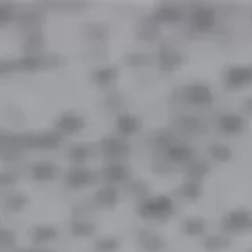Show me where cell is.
I'll return each instance as SVG.
<instances>
[{
  "label": "cell",
  "mask_w": 252,
  "mask_h": 252,
  "mask_svg": "<svg viewBox=\"0 0 252 252\" xmlns=\"http://www.w3.org/2000/svg\"><path fill=\"white\" fill-rule=\"evenodd\" d=\"M173 200L169 195H155L148 197L145 200H140L137 213L144 219H164L172 216L173 213Z\"/></svg>",
  "instance_id": "obj_1"
},
{
  "label": "cell",
  "mask_w": 252,
  "mask_h": 252,
  "mask_svg": "<svg viewBox=\"0 0 252 252\" xmlns=\"http://www.w3.org/2000/svg\"><path fill=\"white\" fill-rule=\"evenodd\" d=\"M220 227L225 232H232V233L252 230V211L248 208L230 210L220 219Z\"/></svg>",
  "instance_id": "obj_2"
},
{
  "label": "cell",
  "mask_w": 252,
  "mask_h": 252,
  "mask_svg": "<svg viewBox=\"0 0 252 252\" xmlns=\"http://www.w3.org/2000/svg\"><path fill=\"white\" fill-rule=\"evenodd\" d=\"M181 98L186 102H189V104L197 106V107L211 106L213 101H215V96H213L210 87L200 82L183 87V89H181Z\"/></svg>",
  "instance_id": "obj_3"
},
{
  "label": "cell",
  "mask_w": 252,
  "mask_h": 252,
  "mask_svg": "<svg viewBox=\"0 0 252 252\" xmlns=\"http://www.w3.org/2000/svg\"><path fill=\"white\" fill-rule=\"evenodd\" d=\"M60 66V60L55 55H22L18 59V69L19 71H41V69H54Z\"/></svg>",
  "instance_id": "obj_4"
},
{
  "label": "cell",
  "mask_w": 252,
  "mask_h": 252,
  "mask_svg": "<svg viewBox=\"0 0 252 252\" xmlns=\"http://www.w3.org/2000/svg\"><path fill=\"white\" fill-rule=\"evenodd\" d=\"M181 65H183V54L177 47L170 44L161 46V49L158 51V66L162 73H173Z\"/></svg>",
  "instance_id": "obj_5"
},
{
  "label": "cell",
  "mask_w": 252,
  "mask_h": 252,
  "mask_svg": "<svg viewBox=\"0 0 252 252\" xmlns=\"http://www.w3.org/2000/svg\"><path fill=\"white\" fill-rule=\"evenodd\" d=\"M94 172L84 167V165H73L65 173V185L69 189H82L93 183Z\"/></svg>",
  "instance_id": "obj_6"
},
{
  "label": "cell",
  "mask_w": 252,
  "mask_h": 252,
  "mask_svg": "<svg viewBox=\"0 0 252 252\" xmlns=\"http://www.w3.org/2000/svg\"><path fill=\"white\" fill-rule=\"evenodd\" d=\"M189 22H191L192 29H195L197 32H208L213 29L216 22V11L211 6L200 5L191 13Z\"/></svg>",
  "instance_id": "obj_7"
},
{
  "label": "cell",
  "mask_w": 252,
  "mask_h": 252,
  "mask_svg": "<svg viewBox=\"0 0 252 252\" xmlns=\"http://www.w3.org/2000/svg\"><path fill=\"white\" fill-rule=\"evenodd\" d=\"M101 150L107 158L118 159V158H125L129 155L131 144L126 139L107 136L104 139H101Z\"/></svg>",
  "instance_id": "obj_8"
},
{
  "label": "cell",
  "mask_w": 252,
  "mask_h": 252,
  "mask_svg": "<svg viewBox=\"0 0 252 252\" xmlns=\"http://www.w3.org/2000/svg\"><path fill=\"white\" fill-rule=\"evenodd\" d=\"M54 126L55 131H59L60 134L71 136V134H77L85 128V120L77 114H62L55 118Z\"/></svg>",
  "instance_id": "obj_9"
},
{
  "label": "cell",
  "mask_w": 252,
  "mask_h": 252,
  "mask_svg": "<svg viewBox=\"0 0 252 252\" xmlns=\"http://www.w3.org/2000/svg\"><path fill=\"white\" fill-rule=\"evenodd\" d=\"M136 33L137 36L142 39V41H147V43H155L158 39L161 38L162 35V30H161V24L156 22L152 16H144L139 22H137V27H136Z\"/></svg>",
  "instance_id": "obj_10"
},
{
  "label": "cell",
  "mask_w": 252,
  "mask_h": 252,
  "mask_svg": "<svg viewBox=\"0 0 252 252\" xmlns=\"http://www.w3.org/2000/svg\"><path fill=\"white\" fill-rule=\"evenodd\" d=\"M252 82V66H230L225 71V85L236 89Z\"/></svg>",
  "instance_id": "obj_11"
},
{
  "label": "cell",
  "mask_w": 252,
  "mask_h": 252,
  "mask_svg": "<svg viewBox=\"0 0 252 252\" xmlns=\"http://www.w3.org/2000/svg\"><path fill=\"white\" fill-rule=\"evenodd\" d=\"M137 240L145 252H161L165 248V241L162 236L152 230H139L137 232Z\"/></svg>",
  "instance_id": "obj_12"
},
{
  "label": "cell",
  "mask_w": 252,
  "mask_h": 252,
  "mask_svg": "<svg viewBox=\"0 0 252 252\" xmlns=\"http://www.w3.org/2000/svg\"><path fill=\"white\" fill-rule=\"evenodd\" d=\"M244 126H246V120L240 114H224L218 120V128L224 134H240Z\"/></svg>",
  "instance_id": "obj_13"
},
{
  "label": "cell",
  "mask_w": 252,
  "mask_h": 252,
  "mask_svg": "<svg viewBox=\"0 0 252 252\" xmlns=\"http://www.w3.org/2000/svg\"><path fill=\"white\" fill-rule=\"evenodd\" d=\"M29 235H30V240L35 244H46V243L57 240L59 230L51 224H38L30 228Z\"/></svg>",
  "instance_id": "obj_14"
},
{
  "label": "cell",
  "mask_w": 252,
  "mask_h": 252,
  "mask_svg": "<svg viewBox=\"0 0 252 252\" xmlns=\"http://www.w3.org/2000/svg\"><path fill=\"white\" fill-rule=\"evenodd\" d=\"M150 16H152V18L156 22H159V24H175V22L181 21V18H183V13H181V10L177 6L159 5L158 8H155L153 13Z\"/></svg>",
  "instance_id": "obj_15"
},
{
  "label": "cell",
  "mask_w": 252,
  "mask_h": 252,
  "mask_svg": "<svg viewBox=\"0 0 252 252\" xmlns=\"http://www.w3.org/2000/svg\"><path fill=\"white\" fill-rule=\"evenodd\" d=\"M165 156H167V159L172 162L189 164L192 161L194 148L186 145V144H178V142H175V144L170 145L167 150H165Z\"/></svg>",
  "instance_id": "obj_16"
},
{
  "label": "cell",
  "mask_w": 252,
  "mask_h": 252,
  "mask_svg": "<svg viewBox=\"0 0 252 252\" xmlns=\"http://www.w3.org/2000/svg\"><path fill=\"white\" fill-rule=\"evenodd\" d=\"M118 77V66L115 65H109V66H99L92 73L90 79L93 84H96L101 89L104 87L112 85Z\"/></svg>",
  "instance_id": "obj_17"
},
{
  "label": "cell",
  "mask_w": 252,
  "mask_h": 252,
  "mask_svg": "<svg viewBox=\"0 0 252 252\" xmlns=\"http://www.w3.org/2000/svg\"><path fill=\"white\" fill-rule=\"evenodd\" d=\"M102 177L110 183H128L131 180V172L120 162H110L102 169Z\"/></svg>",
  "instance_id": "obj_18"
},
{
  "label": "cell",
  "mask_w": 252,
  "mask_h": 252,
  "mask_svg": "<svg viewBox=\"0 0 252 252\" xmlns=\"http://www.w3.org/2000/svg\"><path fill=\"white\" fill-rule=\"evenodd\" d=\"M22 52L24 55H39L44 49V36L41 30H32L30 33L22 39Z\"/></svg>",
  "instance_id": "obj_19"
},
{
  "label": "cell",
  "mask_w": 252,
  "mask_h": 252,
  "mask_svg": "<svg viewBox=\"0 0 252 252\" xmlns=\"http://www.w3.org/2000/svg\"><path fill=\"white\" fill-rule=\"evenodd\" d=\"M93 202L94 205H98L101 208H114L117 207V203L120 202V194L115 188H101L96 192L93 194Z\"/></svg>",
  "instance_id": "obj_20"
},
{
  "label": "cell",
  "mask_w": 252,
  "mask_h": 252,
  "mask_svg": "<svg viewBox=\"0 0 252 252\" xmlns=\"http://www.w3.org/2000/svg\"><path fill=\"white\" fill-rule=\"evenodd\" d=\"M81 33L89 41H104L109 36V27L102 22H85L81 27Z\"/></svg>",
  "instance_id": "obj_21"
},
{
  "label": "cell",
  "mask_w": 252,
  "mask_h": 252,
  "mask_svg": "<svg viewBox=\"0 0 252 252\" xmlns=\"http://www.w3.org/2000/svg\"><path fill=\"white\" fill-rule=\"evenodd\" d=\"M30 175L36 181H52L57 175V167H55L54 162L49 161L33 162L30 167Z\"/></svg>",
  "instance_id": "obj_22"
},
{
  "label": "cell",
  "mask_w": 252,
  "mask_h": 252,
  "mask_svg": "<svg viewBox=\"0 0 252 252\" xmlns=\"http://www.w3.org/2000/svg\"><path fill=\"white\" fill-rule=\"evenodd\" d=\"M177 125L180 129L188 134H203L207 132V123L195 115H180L177 118Z\"/></svg>",
  "instance_id": "obj_23"
},
{
  "label": "cell",
  "mask_w": 252,
  "mask_h": 252,
  "mask_svg": "<svg viewBox=\"0 0 252 252\" xmlns=\"http://www.w3.org/2000/svg\"><path fill=\"white\" fill-rule=\"evenodd\" d=\"M142 128V120L136 115L131 114H120L117 117V129L122 132L123 136H131L136 134Z\"/></svg>",
  "instance_id": "obj_24"
},
{
  "label": "cell",
  "mask_w": 252,
  "mask_h": 252,
  "mask_svg": "<svg viewBox=\"0 0 252 252\" xmlns=\"http://www.w3.org/2000/svg\"><path fill=\"white\" fill-rule=\"evenodd\" d=\"M46 16L43 11H24V13H19L18 14V19H16V22H18V26L21 29H33V30H38V27L41 26V24L44 22Z\"/></svg>",
  "instance_id": "obj_25"
},
{
  "label": "cell",
  "mask_w": 252,
  "mask_h": 252,
  "mask_svg": "<svg viewBox=\"0 0 252 252\" xmlns=\"http://www.w3.org/2000/svg\"><path fill=\"white\" fill-rule=\"evenodd\" d=\"M180 228L186 236H200L207 230V220L203 218H186Z\"/></svg>",
  "instance_id": "obj_26"
},
{
  "label": "cell",
  "mask_w": 252,
  "mask_h": 252,
  "mask_svg": "<svg viewBox=\"0 0 252 252\" xmlns=\"http://www.w3.org/2000/svg\"><path fill=\"white\" fill-rule=\"evenodd\" d=\"M69 232L76 238H90L96 233V225L89 220H73L69 225Z\"/></svg>",
  "instance_id": "obj_27"
},
{
  "label": "cell",
  "mask_w": 252,
  "mask_h": 252,
  "mask_svg": "<svg viewBox=\"0 0 252 252\" xmlns=\"http://www.w3.org/2000/svg\"><path fill=\"white\" fill-rule=\"evenodd\" d=\"M228 248H232V240L228 236L213 235L203 241V249L208 252H220V251H227Z\"/></svg>",
  "instance_id": "obj_28"
},
{
  "label": "cell",
  "mask_w": 252,
  "mask_h": 252,
  "mask_svg": "<svg viewBox=\"0 0 252 252\" xmlns=\"http://www.w3.org/2000/svg\"><path fill=\"white\" fill-rule=\"evenodd\" d=\"M208 155L216 162H228L233 158V150L225 144H211L208 147Z\"/></svg>",
  "instance_id": "obj_29"
},
{
  "label": "cell",
  "mask_w": 252,
  "mask_h": 252,
  "mask_svg": "<svg viewBox=\"0 0 252 252\" xmlns=\"http://www.w3.org/2000/svg\"><path fill=\"white\" fill-rule=\"evenodd\" d=\"M210 172V164L207 161H191L186 165L188 180L200 181Z\"/></svg>",
  "instance_id": "obj_30"
},
{
  "label": "cell",
  "mask_w": 252,
  "mask_h": 252,
  "mask_svg": "<svg viewBox=\"0 0 252 252\" xmlns=\"http://www.w3.org/2000/svg\"><path fill=\"white\" fill-rule=\"evenodd\" d=\"M29 203V197L24 195L21 192H14V194H10L5 199V210L8 213H21L24 208L27 207Z\"/></svg>",
  "instance_id": "obj_31"
},
{
  "label": "cell",
  "mask_w": 252,
  "mask_h": 252,
  "mask_svg": "<svg viewBox=\"0 0 252 252\" xmlns=\"http://www.w3.org/2000/svg\"><path fill=\"white\" fill-rule=\"evenodd\" d=\"M89 156H90V148L87 145L76 144V145H71L68 148V159L74 165L84 164L87 159H89Z\"/></svg>",
  "instance_id": "obj_32"
},
{
  "label": "cell",
  "mask_w": 252,
  "mask_h": 252,
  "mask_svg": "<svg viewBox=\"0 0 252 252\" xmlns=\"http://www.w3.org/2000/svg\"><path fill=\"white\" fill-rule=\"evenodd\" d=\"M180 192L188 200L200 199V195H202V185H200V181L186 180L185 183L180 186Z\"/></svg>",
  "instance_id": "obj_33"
},
{
  "label": "cell",
  "mask_w": 252,
  "mask_h": 252,
  "mask_svg": "<svg viewBox=\"0 0 252 252\" xmlns=\"http://www.w3.org/2000/svg\"><path fill=\"white\" fill-rule=\"evenodd\" d=\"M94 248L98 252H115L120 248V240L117 236H104L94 241Z\"/></svg>",
  "instance_id": "obj_34"
},
{
  "label": "cell",
  "mask_w": 252,
  "mask_h": 252,
  "mask_svg": "<svg viewBox=\"0 0 252 252\" xmlns=\"http://www.w3.org/2000/svg\"><path fill=\"white\" fill-rule=\"evenodd\" d=\"M126 63L129 66H147L152 63V57L144 52H131L126 55Z\"/></svg>",
  "instance_id": "obj_35"
},
{
  "label": "cell",
  "mask_w": 252,
  "mask_h": 252,
  "mask_svg": "<svg viewBox=\"0 0 252 252\" xmlns=\"http://www.w3.org/2000/svg\"><path fill=\"white\" fill-rule=\"evenodd\" d=\"M148 189L150 188L147 185V181H144V180H134L129 183V191L136 197H139L140 200L148 199Z\"/></svg>",
  "instance_id": "obj_36"
},
{
  "label": "cell",
  "mask_w": 252,
  "mask_h": 252,
  "mask_svg": "<svg viewBox=\"0 0 252 252\" xmlns=\"http://www.w3.org/2000/svg\"><path fill=\"white\" fill-rule=\"evenodd\" d=\"M18 14L19 13H16V8L11 3H5V2L0 3V24L5 26L10 21L18 19Z\"/></svg>",
  "instance_id": "obj_37"
},
{
  "label": "cell",
  "mask_w": 252,
  "mask_h": 252,
  "mask_svg": "<svg viewBox=\"0 0 252 252\" xmlns=\"http://www.w3.org/2000/svg\"><path fill=\"white\" fill-rule=\"evenodd\" d=\"M16 244V233L10 228H2V232H0V246L3 249L6 248H13Z\"/></svg>",
  "instance_id": "obj_38"
},
{
  "label": "cell",
  "mask_w": 252,
  "mask_h": 252,
  "mask_svg": "<svg viewBox=\"0 0 252 252\" xmlns=\"http://www.w3.org/2000/svg\"><path fill=\"white\" fill-rule=\"evenodd\" d=\"M18 173L16 172H2L0 173V186L2 188H8V186H13L18 183Z\"/></svg>",
  "instance_id": "obj_39"
},
{
  "label": "cell",
  "mask_w": 252,
  "mask_h": 252,
  "mask_svg": "<svg viewBox=\"0 0 252 252\" xmlns=\"http://www.w3.org/2000/svg\"><path fill=\"white\" fill-rule=\"evenodd\" d=\"M13 71H19L18 69V59H14V60L13 59L11 60H8V59L0 60V73H2L3 76L13 73Z\"/></svg>",
  "instance_id": "obj_40"
},
{
  "label": "cell",
  "mask_w": 252,
  "mask_h": 252,
  "mask_svg": "<svg viewBox=\"0 0 252 252\" xmlns=\"http://www.w3.org/2000/svg\"><path fill=\"white\" fill-rule=\"evenodd\" d=\"M244 109H246L249 114H252V98L244 99Z\"/></svg>",
  "instance_id": "obj_41"
},
{
  "label": "cell",
  "mask_w": 252,
  "mask_h": 252,
  "mask_svg": "<svg viewBox=\"0 0 252 252\" xmlns=\"http://www.w3.org/2000/svg\"><path fill=\"white\" fill-rule=\"evenodd\" d=\"M24 252H55V251H49V249H43V248H30Z\"/></svg>",
  "instance_id": "obj_42"
},
{
  "label": "cell",
  "mask_w": 252,
  "mask_h": 252,
  "mask_svg": "<svg viewBox=\"0 0 252 252\" xmlns=\"http://www.w3.org/2000/svg\"><path fill=\"white\" fill-rule=\"evenodd\" d=\"M251 22H252V14H251Z\"/></svg>",
  "instance_id": "obj_43"
},
{
  "label": "cell",
  "mask_w": 252,
  "mask_h": 252,
  "mask_svg": "<svg viewBox=\"0 0 252 252\" xmlns=\"http://www.w3.org/2000/svg\"><path fill=\"white\" fill-rule=\"evenodd\" d=\"M249 252H252V249H251V251H249Z\"/></svg>",
  "instance_id": "obj_44"
}]
</instances>
